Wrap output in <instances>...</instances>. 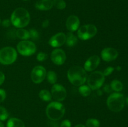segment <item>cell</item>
I'll list each match as a JSON object with an SVG mask.
<instances>
[{
	"label": "cell",
	"instance_id": "d6986e66",
	"mask_svg": "<svg viewBox=\"0 0 128 127\" xmlns=\"http://www.w3.org/2000/svg\"><path fill=\"white\" fill-rule=\"evenodd\" d=\"M16 37L23 41L28 39L30 38L29 31H27L24 29L19 28L18 29L16 30Z\"/></svg>",
	"mask_w": 128,
	"mask_h": 127
},
{
	"label": "cell",
	"instance_id": "3957f363",
	"mask_svg": "<svg viewBox=\"0 0 128 127\" xmlns=\"http://www.w3.org/2000/svg\"><path fill=\"white\" fill-rule=\"evenodd\" d=\"M46 113L51 121H58L63 117L65 113L64 106L60 102H52L47 106Z\"/></svg>",
	"mask_w": 128,
	"mask_h": 127
},
{
	"label": "cell",
	"instance_id": "d4e9b609",
	"mask_svg": "<svg viewBox=\"0 0 128 127\" xmlns=\"http://www.w3.org/2000/svg\"><path fill=\"white\" fill-rule=\"evenodd\" d=\"M86 125L87 127H100V122L95 118H90L86 121Z\"/></svg>",
	"mask_w": 128,
	"mask_h": 127
},
{
	"label": "cell",
	"instance_id": "83f0119b",
	"mask_svg": "<svg viewBox=\"0 0 128 127\" xmlns=\"http://www.w3.org/2000/svg\"><path fill=\"white\" fill-rule=\"evenodd\" d=\"M48 57V55L46 54L44 52H39L37 56H36V59H37L38 61H40V62H42V61H44L45 60H46Z\"/></svg>",
	"mask_w": 128,
	"mask_h": 127
},
{
	"label": "cell",
	"instance_id": "ffe728a7",
	"mask_svg": "<svg viewBox=\"0 0 128 127\" xmlns=\"http://www.w3.org/2000/svg\"><path fill=\"white\" fill-rule=\"evenodd\" d=\"M39 97L42 101H44V102H50L52 99L51 93L47 90H42L40 91L39 93Z\"/></svg>",
	"mask_w": 128,
	"mask_h": 127
},
{
	"label": "cell",
	"instance_id": "603a6c76",
	"mask_svg": "<svg viewBox=\"0 0 128 127\" xmlns=\"http://www.w3.org/2000/svg\"><path fill=\"white\" fill-rule=\"evenodd\" d=\"M79 92L83 97H88L91 94V89L88 85H82L79 88Z\"/></svg>",
	"mask_w": 128,
	"mask_h": 127
},
{
	"label": "cell",
	"instance_id": "6da1fadb",
	"mask_svg": "<svg viewBox=\"0 0 128 127\" xmlns=\"http://www.w3.org/2000/svg\"><path fill=\"white\" fill-rule=\"evenodd\" d=\"M30 21V13L23 7L16 9L11 16V24L17 28H24L28 25Z\"/></svg>",
	"mask_w": 128,
	"mask_h": 127
},
{
	"label": "cell",
	"instance_id": "7a4b0ae2",
	"mask_svg": "<svg viewBox=\"0 0 128 127\" xmlns=\"http://www.w3.org/2000/svg\"><path fill=\"white\" fill-rule=\"evenodd\" d=\"M68 78L72 85L78 87L86 82L87 73L86 70L80 66H73L68 71Z\"/></svg>",
	"mask_w": 128,
	"mask_h": 127
},
{
	"label": "cell",
	"instance_id": "5bb4252c",
	"mask_svg": "<svg viewBox=\"0 0 128 127\" xmlns=\"http://www.w3.org/2000/svg\"><path fill=\"white\" fill-rule=\"evenodd\" d=\"M100 63V58L98 56H92L88 59L84 66V69L88 72H91L98 67Z\"/></svg>",
	"mask_w": 128,
	"mask_h": 127
},
{
	"label": "cell",
	"instance_id": "52a82bcc",
	"mask_svg": "<svg viewBox=\"0 0 128 127\" xmlns=\"http://www.w3.org/2000/svg\"><path fill=\"white\" fill-rule=\"evenodd\" d=\"M97 32V27L94 24L84 25L78 29V36L81 40L86 41L96 36Z\"/></svg>",
	"mask_w": 128,
	"mask_h": 127
},
{
	"label": "cell",
	"instance_id": "9c48e42d",
	"mask_svg": "<svg viewBox=\"0 0 128 127\" xmlns=\"http://www.w3.org/2000/svg\"><path fill=\"white\" fill-rule=\"evenodd\" d=\"M46 77V70L44 67L38 65L34 67L31 73V78L35 83H40Z\"/></svg>",
	"mask_w": 128,
	"mask_h": 127
},
{
	"label": "cell",
	"instance_id": "74e56055",
	"mask_svg": "<svg viewBox=\"0 0 128 127\" xmlns=\"http://www.w3.org/2000/svg\"><path fill=\"white\" fill-rule=\"evenodd\" d=\"M0 127H4V124L2 123V122L0 121Z\"/></svg>",
	"mask_w": 128,
	"mask_h": 127
},
{
	"label": "cell",
	"instance_id": "ba28073f",
	"mask_svg": "<svg viewBox=\"0 0 128 127\" xmlns=\"http://www.w3.org/2000/svg\"><path fill=\"white\" fill-rule=\"evenodd\" d=\"M17 50L22 56H30L36 52V46L32 41L24 40L18 44Z\"/></svg>",
	"mask_w": 128,
	"mask_h": 127
},
{
	"label": "cell",
	"instance_id": "8992f818",
	"mask_svg": "<svg viewBox=\"0 0 128 127\" xmlns=\"http://www.w3.org/2000/svg\"><path fill=\"white\" fill-rule=\"evenodd\" d=\"M105 76L100 71L92 72L87 78L88 84L92 90H98L103 85L105 80Z\"/></svg>",
	"mask_w": 128,
	"mask_h": 127
},
{
	"label": "cell",
	"instance_id": "cb8c5ba5",
	"mask_svg": "<svg viewBox=\"0 0 128 127\" xmlns=\"http://www.w3.org/2000/svg\"><path fill=\"white\" fill-rule=\"evenodd\" d=\"M52 4L58 9H64L66 6V3L64 0H52Z\"/></svg>",
	"mask_w": 128,
	"mask_h": 127
},
{
	"label": "cell",
	"instance_id": "8fae6325",
	"mask_svg": "<svg viewBox=\"0 0 128 127\" xmlns=\"http://www.w3.org/2000/svg\"><path fill=\"white\" fill-rule=\"evenodd\" d=\"M66 56L65 52L61 49H56L51 52V59L54 64L61 65L64 63Z\"/></svg>",
	"mask_w": 128,
	"mask_h": 127
},
{
	"label": "cell",
	"instance_id": "30bf717a",
	"mask_svg": "<svg viewBox=\"0 0 128 127\" xmlns=\"http://www.w3.org/2000/svg\"><path fill=\"white\" fill-rule=\"evenodd\" d=\"M51 95L57 102H61L66 98L67 92L63 86L55 83L51 88Z\"/></svg>",
	"mask_w": 128,
	"mask_h": 127
},
{
	"label": "cell",
	"instance_id": "4316f807",
	"mask_svg": "<svg viewBox=\"0 0 128 127\" xmlns=\"http://www.w3.org/2000/svg\"><path fill=\"white\" fill-rule=\"evenodd\" d=\"M29 33H30V38L32 40H37L40 36L39 32L35 29H31L29 31Z\"/></svg>",
	"mask_w": 128,
	"mask_h": 127
},
{
	"label": "cell",
	"instance_id": "1f68e13d",
	"mask_svg": "<svg viewBox=\"0 0 128 127\" xmlns=\"http://www.w3.org/2000/svg\"><path fill=\"white\" fill-rule=\"evenodd\" d=\"M6 97V92L3 89H0V103L3 102Z\"/></svg>",
	"mask_w": 128,
	"mask_h": 127
},
{
	"label": "cell",
	"instance_id": "ac0fdd59",
	"mask_svg": "<svg viewBox=\"0 0 128 127\" xmlns=\"http://www.w3.org/2000/svg\"><path fill=\"white\" fill-rule=\"evenodd\" d=\"M7 127H25L24 123L17 118H11L8 121Z\"/></svg>",
	"mask_w": 128,
	"mask_h": 127
},
{
	"label": "cell",
	"instance_id": "836d02e7",
	"mask_svg": "<svg viewBox=\"0 0 128 127\" xmlns=\"http://www.w3.org/2000/svg\"><path fill=\"white\" fill-rule=\"evenodd\" d=\"M104 90L106 93H110V92H111V91H112V88H111V86L106 84L104 86Z\"/></svg>",
	"mask_w": 128,
	"mask_h": 127
},
{
	"label": "cell",
	"instance_id": "8d00e7d4",
	"mask_svg": "<svg viewBox=\"0 0 128 127\" xmlns=\"http://www.w3.org/2000/svg\"><path fill=\"white\" fill-rule=\"evenodd\" d=\"M74 127H85L84 125H82V124H79V125H77L75 126Z\"/></svg>",
	"mask_w": 128,
	"mask_h": 127
},
{
	"label": "cell",
	"instance_id": "44dd1931",
	"mask_svg": "<svg viewBox=\"0 0 128 127\" xmlns=\"http://www.w3.org/2000/svg\"><path fill=\"white\" fill-rule=\"evenodd\" d=\"M110 86H111L112 90L116 91V92H120L123 88V85L121 83V82H120L118 80H112L111 82Z\"/></svg>",
	"mask_w": 128,
	"mask_h": 127
},
{
	"label": "cell",
	"instance_id": "4fadbf2b",
	"mask_svg": "<svg viewBox=\"0 0 128 127\" xmlns=\"http://www.w3.org/2000/svg\"><path fill=\"white\" fill-rule=\"evenodd\" d=\"M66 35L63 32H58L50 38L49 44L52 47H59L66 42Z\"/></svg>",
	"mask_w": 128,
	"mask_h": 127
},
{
	"label": "cell",
	"instance_id": "d6a6232c",
	"mask_svg": "<svg viewBox=\"0 0 128 127\" xmlns=\"http://www.w3.org/2000/svg\"><path fill=\"white\" fill-rule=\"evenodd\" d=\"M11 20L10 19H4L3 21L2 22V26H4L5 27H8L11 26Z\"/></svg>",
	"mask_w": 128,
	"mask_h": 127
},
{
	"label": "cell",
	"instance_id": "d590c367",
	"mask_svg": "<svg viewBox=\"0 0 128 127\" xmlns=\"http://www.w3.org/2000/svg\"><path fill=\"white\" fill-rule=\"evenodd\" d=\"M49 25H50V21H49V20L46 19L43 21V22H42V27H43V28H46V27H48Z\"/></svg>",
	"mask_w": 128,
	"mask_h": 127
},
{
	"label": "cell",
	"instance_id": "7402d4cb",
	"mask_svg": "<svg viewBox=\"0 0 128 127\" xmlns=\"http://www.w3.org/2000/svg\"><path fill=\"white\" fill-rule=\"evenodd\" d=\"M46 78L47 80L51 84H55L57 82L58 76L56 72L54 71H49L48 73H46Z\"/></svg>",
	"mask_w": 128,
	"mask_h": 127
},
{
	"label": "cell",
	"instance_id": "7c38bea8",
	"mask_svg": "<svg viewBox=\"0 0 128 127\" xmlns=\"http://www.w3.org/2000/svg\"><path fill=\"white\" fill-rule=\"evenodd\" d=\"M101 56L103 61L106 62H111L117 59L118 56V52L112 47H106L102 50Z\"/></svg>",
	"mask_w": 128,
	"mask_h": 127
},
{
	"label": "cell",
	"instance_id": "f1b7e54d",
	"mask_svg": "<svg viewBox=\"0 0 128 127\" xmlns=\"http://www.w3.org/2000/svg\"><path fill=\"white\" fill-rule=\"evenodd\" d=\"M7 36L8 38L11 39H16V30L14 29H11L9 30L8 32H7Z\"/></svg>",
	"mask_w": 128,
	"mask_h": 127
},
{
	"label": "cell",
	"instance_id": "e0dca14e",
	"mask_svg": "<svg viewBox=\"0 0 128 127\" xmlns=\"http://www.w3.org/2000/svg\"><path fill=\"white\" fill-rule=\"evenodd\" d=\"M66 43L67 46L72 47L74 46L78 42V38L74 34H72V32H70L66 35Z\"/></svg>",
	"mask_w": 128,
	"mask_h": 127
},
{
	"label": "cell",
	"instance_id": "f546056e",
	"mask_svg": "<svg viewBox=\"0 0 128 127\" xmlns=\"http://www.w3.org/2000/svg\"><path fill=\"white\" fill-rule=\"evenodd\" d=\"M114 68H113L112 67H108L106 68V69L104 70L103 72V74L104 76H108L110 75V74L112 73V72H113Z\"/></svg>",
	"mask_w": 128,
	"mask_h": 127
},
{
	"label": "cell",
	"instance_id": "277c9868",
	"mask_svg": "<svg viewBox=\"0 0 128 127\" xmlns=\"http://www.w3.org/2000/svg\"><path fill=\"white\" fill-rule=\"evenodd\" d=\"M125 100L123 95L120 93H113L107 99V105L109 109L114 112H119L123 109Z\"/></svg>",
	"mask_w": 128,
	"mask_h": 127
},
{
	"label": "cell",
	"instance_id": "2e32d148",
	"mask_svg": "<svg viewBox=\"0 0 128 127\" xmlns=\"http://www.w3.org/2000/svg\"><path fill=\"white\" fill-rule=\"evenodd\" d=\"M52 7V0H40L35 4V7L40 11H48Z\"/></svg>",
	"mask_w": 128,
	"mask_h": 127
},
{
	"label": "cell",
	"instance_id": "4dcf8cb0",
	"mask_svg": "<svg viewBox=\"0 0 128 127\" xmlns=\"http://www.w3.org/2000/svg\"><path fill=\"white\" fill-rule=\"evenodd\" d=\"M60 127H71V122L68 120H64L61 122Z\"/></svg>",
	"mask_w": 128,
	"mask_h": 127
},
{
	"label": "cell",
	"instance_id": "f35d334b",
	"mask_svg": "<svg viewBox=\"0 0 128 127\" xmlns=\"http://www.w3.org/2000/svg\"><path fill=\"white\" fill-rule=\"evenodd\" d=\"M126 103H127V105H128V97H127V98H126Z\"/></svg>",
	"mask_w": 128,
	"mask_h": 127
},
{
	"label": "cell",
	"instance_id": "484cf974",
	"mask_svg": "<svg viewBox=\"0 0 128 127\" xmlns=\"http://www.w3.org/2000/svg\"><path fill=\"white\" fill-rule=\"evenodd\" d=\"M9 113L7 110L3 107H0V120L4 121L8 118Z\"/></svg>",
	"mask_w": 128,
	"mask_h": 127
},
{
	"label": "cell",
	"instance_id": "e575fe53",
	"mask_svg": "<svg viewBox=\"0 0 128 127\" xmlns=\"http://www.w3.org/2000/svg\"><path fill=\"white\" fill-rule=\"evenodd\" d=\"M4 80H5L4 74L0 71V85L3 83V82H4Z\"/></svg>",
	"mask_w": 128,
	"mask_h": 127
},
{
	"label": "cell",
	"instance_id": "5b68a950",
	"mask_svg": "<svg viewBox=\"0 0 128 127\" xmlns=\"http://www.w3.org/2000/svg\"><path fill=\"white\" fill-rule=\"evenodd\" d=\"M17 52L11 47H5L0 50V63L10 65L14 63L17 59Z\"/></svg>",
	"mask_w": 128,
	"mask_h": 127
},
{
	"label": "cell",
	"instance_id": "9a60e30c",
	"mask_svg": "<svg viewBox=\"0 0 128 127\" xmlns=\"http://www.w3.org/2000/svg\"><path fill=\"white\" fill-rule=\"evenodd\" d=\"M80 24V19L75 15H71L70 16H69L66 22V28L70 32H74L78 29Z\"/></svg>",
	"mask_w": 128,
	"mask_h": 127
},
{
	"label": "cell",
	"instance_id": "ab89813d",
	"mask_svg": "<svg viewBox=\"0 0 128 127\" xmlns=\"http://www.w3.org/2000/svg\"><path fill=\"white\" fill-rule=\"evenodd\" d=\"M0 24H1V19H0Z\"/></svg>",
	"mask_w": 128,
	"mask_h": 127
}]
</instances>
